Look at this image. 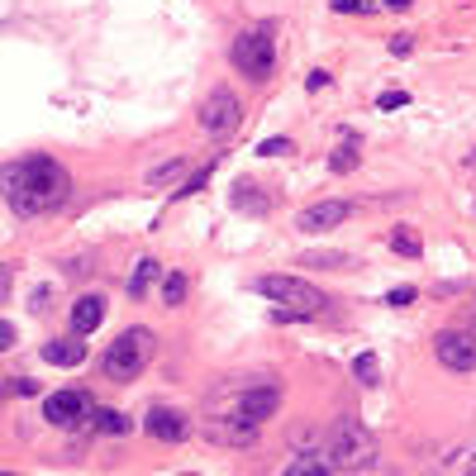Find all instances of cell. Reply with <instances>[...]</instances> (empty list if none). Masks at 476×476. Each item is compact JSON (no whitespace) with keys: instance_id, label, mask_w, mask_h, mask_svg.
I'll return each instance as SVG.
<instances>
[{"instance_id":"277c9868","label":"cell","mask_w":476,"mask_h":476,"mask_svg":"<svg viewBox=\"0 0 476 476\" xmlns=\"http://www.w3.org/2000/svg\"><path fill=\"white\" fill-rule=\"evenodd\" d=\"M233 67L243 71L248 81H267L271 71H277V39H271V29L267 24H252V29H243L233 39Z\"/></svg>"},{"instance_id":"83f0119b","label":"cell","mask_w":476,"mask_h":476,"mask_svg":"<svg viewBox=\"0 0 476 476\" xmlns=\"http://www.w3.org/2000/svg\"><path fill=\"white\" fill-rule=\"evenodd\" d=\"M305 262H315V267H347L353 258H347V252H319V258H305Z\"/></svg>"},{"instance_id":"5b68a950","label":"cell","mask_w":476,"mask_h":476,"mask_svg":"<svg viewBox=\"0 0 476 476\" xmlns=\"http://www.w3.org/2000/svg\"><path fill=\"white\" fill-rule=\"evenodd\" d=\"M328 462H334L338 471H362L376 462V443L372 433L357 424V419H338L334 433H328Z\"/></svg>"},{"instance_id":"4316f807","label":"cell","mask_w":476,"mask_h":476,"mask_svg":"<svg viewBox=\"0 0 476 476\" xmlns=\"http://www.w3.org/2000/svg\"><path fill=\"white\" fill-rule=\"evenodd\" d=\"M414 296H419L414 286H395V290H386V305H391V309H400V305H410Z\"/></svg>"},{"instance_id":"603a6c76","label":"cell","mask_w":476,"mask_h":476,"mask_svg":"<svg viewBox=\"0 0 476 476\" xmlns=\"http://www.w3.org/2000/svg\"><path fill=\"white\" fill-rule=\"evenodd\" d=\"M210 176H214V162H205L200 172H191L186 181H181V191H172V195H195V191H205V186H210Z\"/></svg>"},{"instance_id":"1f68e13d","label":"cell","mask_w":476,"mask_h":476,"mask_svg":"<svg viewBox=\"0 0 476 476\" xmlns=\"http://www.w3.org/2000/svg\"><path fill=\"white\" fill-rule=\"evenodd\" d=\"M10 343H14V324L5 319V324H0V347H10Z\"/></svg>"},{"instance_id":"3957f363","label":"cell","mask_w":476,"mask_h":476,"mask_svg":"<svg viewBox=\"0 0 476 476\" xmlns=\"http://www.w3.org/2000/svg\"><path fill=\"white\" fill-rule=\"evenodd\" d=\"M153 328H124V334L105 347V357H100V367L109 381H134L143 367H148V357H153Z\"/></svg>"},{"instance_id":"4fadbf2b","label":"cell","mask_w":476,"mask_h":476,"mask_svg":"<svg viewBox=\"0 0 476 476\" xmlns=\"http://www.w3.org/2000/svg\"><path fill=\"white\" fill-rule=\"evenodd\" d=\"M43 362H52V367H81V362H86V343L52 338V343H43Z\"/></svg>"},{"instance_id":"52a82bcc","label":"cell","mask_w":476,"mask_h":476,"mask_svg":"<svg viewBox=\"0 0 476 476\" xmlns=\"http://www.w3.org/2000/svg\"><path fill=\"white\" fill-rule=\"evenodd\" d=\"M90 414H96V400H90L86 391H58V395L43 400V419L58 424V429H77L81 419L90 424Z\"/></svg>"},{"instance_id":"d6986e66","label":"cell","mask_w":476,"mask_h":476,"mask_svg":"<svg viewBox=\"0 0 476 476\" xmlns=\"http://www.w3.org/2000/svg\"><path fill=\"white\" fill-rule=\"evenodd\" d=\"M353 376L362 381V386H376V381H381V367H376V353H357V357H353Z\"/></svg>"},{"instance_id":"8992f818","label":"cell","mask_w":476,"mask_h":476,"mask_svg":"<svg viewBox=\"0 0 476 476\" xmlns=\"http://www.w3.org/2000/svg\"><path fill=\"white\" fill-rule=\"evenodd\" d=\"M238 119H243V109H238V96H233V90H224V86L210 90L205 105H200V129L214 134V138L233 134V129H238Z\"/></svg>"},{"instance_id":"7a4b0ae2","label":"cell","mask_w":476,"mask_h":476,"mask_svg":"<svg viewBox=\"0 0 476 476\" xmlns=\"http://www.w3.org/2000/svg\"><path fill=\"white\" fill-rule=\"evenodd\" d=\"M252 290L281 305V309H277V319H286V315H300V319H309V315H319V309L328 305V300H324V296H319V290L309 286V281H300V277H286V271H271V277H258V281H252Z\"/></svg>"},{"instance_id":"9c48e42d","label":"cell","mask_w":476,"mask_h":476,"mask_svg":"<svg viewBox=\"0 0 476 476\" xmlns=\"http://www.w3.org/2000/svg\"><path fill=\"white\" fill-rule=\"evenodd\" d=\"M353 214V200H319V205H309V210H300V219H296V229L300 233H324V229H334V224H343V219Z\"/></svg>"},{"instance_id":"d4e9b609","label":"cell","mask_w":476,"mask_h":476,"mask_svg":"<svg viewBox=\"0 0 476 476\" xmlns=\"http://www.w3.org/2000/svg\"><path fill=\"white\" fill-rule=\"evenodd\" d=\"M334 10L338 14H372L376 0H334Z\"/></svg>"},{"instance_id":"cb8c5ba5","label":"cell","mask_w":476,"mask_h":476,"mask_svg":"<svg viewBox=\"0 0 476 476\" xmlns=\"http://www.w3.org/2000/svg\"><path fill=\"white\" fill-rule=\"evenodd\" d=\"M281 153H296V143L290 138H262L258 143V157H281Z\"/></svg>"},{"instance_id":"6da1fadb","label":"cell","mask_w":476,"mask_h":476,"mask_svg":"<svg viewBox=\"0 0 476 476\" xmlns=\"http://www.w3.org/2000/svg\"><path fill=\"white\" fill-rule=\"evenodd\" d=\"M71 195V176L52 157H24L5 167V205L14 214H52Z\"/></svg>"},{"instance_id":"2e32d148","label":"cell","mask_w":476,"mask_h":476,"mask_svg":"<svg viewBox=\"0 0 476 476\" xmlns=\"http://www.w3.org/2000/svg\"><path fill=\"white\" fill-rule=\"evenodd\" d=\"M357 162H362V148H357V138H353V134H347V138L338 143V148H334V157H328V167H334V172L343 176V172H353V167H357Z\"/></svg>"},{"instance_id":"4dcf8cb0","label":"cell","mask_w":476,"mask_h":476,"mask_svg":"<svg viewBox=\"0 0 476 476\" xmlns=\"http://www.w3.org/2000/svg\"><path fill=\"white\" fill-rule=\"evenodd\" d=\"M305 86H309V90H319V86H328V71H324V67H315V71H309V77H305Z\"/></svg>"},{"instance_id":"484cf974","label":"cell","mask_w":476,"mask_h":476,"mask_svg":"<svg viewBox=\"0 0 476 476\" xmlns=\"http://www.w3.org/2000/svg\"><path fill=\"white\" fill-rule=\"evenodd\" d=\"M5 391H10V395H39V381H29V376H5Z\"/></svg>"},{"instance_id":"e0dca14e","label":"cell","mask_w":476,"mask_h":476,"mask_svg":"<svg viewBox=\"0 0 476 476\" xmlns=\"http://www.w3.org/2000/svg\"><path fill=\"white\" fill-rule=\"evenodd\" d=\"M90 429H100V433H129L134 424L124 419L119 410H105V405H96V414H90Z\"/></svg>"},{"instance_id":"7c38bea8","label":"cell","mask_w":476,"mask_h":476,"mask_svg":"<svg viewBox=\"0 0 476 476\" xmlns=\"http://www.w3.org/2000/svg\"><path fill=\"white\" fill-rule=\"evenodd\" d=\"M105 324V296H77L71 305V334H96Z\"/></svg>"},{"instance_id":"ffe728a7","label":"cell","mask_w":476,"mask_h":476,"mask_svg":"<svg viewBox=\"0 0 476 476\" xmlns=\"http://www.w3.org/2000/svg\"><path fill=\"white\" fill-rule=\"evenodd\" d=\"M238 195H233V205L238 210H252V214H267V200L262 195H252V191H258V186H248V181H238V186H233Z\"/></svg>"},{"instance_id":"44dd1931","label":"cell","mask_w":476,"mask_h":476,"mask_svg":"<svg viewBox=\"0 0 476 476\" xmlns=\"http://www.w3.org/2000/svg\"><path fill=\"white\" fill-rule=\"evenodd\" d=\"M181 172H186V162L172 157V162H157V167L148 172V186H167V181H176Z\"/></svg>"},{"instance_id":"836d02e7","label":"cell","mask_w":476,"mask_h":476,"mask_svg":"<svg viewBox=\"0 0 476 476\" xmlns=\"http://www.w3.org/2000/svg\"><path fill=\"white\" fill-rule=\"evenodd\" d=\"M467 476H476V462H471V471H467Z\"/></svg>"},{"instance_id":"d6a6232c","label":"cell","mask_w":476,"mask_h":476,"mask_svg":"<svg viewBox=\"0 0 476 476\" xmlns=\"http://www.w3.org/2000/svg\"><path fill=\"white\" fill-rule=\"evenodd\" d=\"M381 5H391V10H410L414 0H381Z\"/></svg>"},{"instance_id":"7402d4cb","label":"cell","mask_w":476,"mask_h":476,"mask_svg":"<svg viewBox=\"0 0 476 476\" xmlns=\"http://www.w3.org/2000/svg\"><path fill=\"white\" fill-rule=\"evenodd\" d=\"M162 300H167V305L186 300V277H181V271H167V277H162Z\"/></svg>"},{"instance_id":"8fae6325","label":"cell","mask_w":476,"mask_h":476,"mask_svg":"<svg viewBox=\"0 0 476 476\" xmlns=\"http://www.w3.org/2000/svg\"><path fill=\"white\" fill-rule=\"evenodd\" d=\"M143 429H148V438H157V443H181L186 438V414L181 410H167V405H153L148 419H143Z\"/></svg>"},{"instance_id":"9a60e30c","label":"cell","mask_w":476,"mask_h":476,"mask_svg":"<svg viewBox=\"0 0 476 476\" xmlns=\"http://www.w3.org/2000/svg\"><path fill=\"white\" fill-rule=\"evenodd\" d=\"M153 281H157V262H153V258H138V262H134V271H129V281H124V290H129V296L138 300Z\"/></svg>"},{"instance_id":"30bf717a","label":"cell","mask_w":476,"mask_h":476,"mask_svg":"<svg viewBox=\"0 0 476 476\" xmlns=\"http://www.w3.org/2000/svg\"><path fill=\"white\" fill-rule=\"evenodd\" d=\"M277 405H281V391H277V386H258V391H248L243 400H238L233 419H243V424H252V429H258L262 419H271V414H277Z\"/></svg>"},{"instance_id":"f1b7e54d","label":"cell","mask_w":476,"mask_h":476,"mask_svg":"<svg viewBox=\"0 0 476 476\" xmlns=\"http://www.w3.org/2000/svg\"><path fill=\"white\" fill-rule=\"evenodd\" d=\"M376 105H381V109H400V105H410V96H405V90H386Z\"/></svg>"},{"instance_id":"e575fe53","label":"cell","mask_w":476,"mask_h":476,"mask_svg":"<svg viewBox=\"0 0 476 476\" xmlns=\"http://www.w3.org/2000/svg\"><path fill=\"white\" fill-rule=\"evenodd\" d=\"M186 476H195V471H186Z\"/></svg>"},{"instance_id":"5bb4252c","label":"cell","mask_w":476,"mask_h":476,"mask_svg":"<svg viewBox=\"0 0 476 476\" xmlns=\"http://www.w3.org/2000/svg\"><path fill=\"white\" fill-rule=\"evenodd\" d=\"M328 471H334V462H328L324 452H300L296 462H286L281 476H328Z\"/></svg>"},{"instance_id":"f546056e","label":"cell","mask_w":476,"mask_h":476,"mask_svg":"<svg viewBox=\"0 0 476 476\" xmlns=\"http://www.w3.org/2000/svg\"><path fill=\"white\" fill-rule=\"evenodd\" d=\"M410 48H414V39H410V33H395V39H391V52H395V58H405Z\"/></svg>"},{"instance_id":"ac0fdd59","label":"cell","mask_w":476,"mask_h":476,"mask_svg":"<svg viewBox=\"0 0 476 476\" xmlns=\"http://www.w3.org/2000/svg\"><path fill=\"white\" fill-rule=\"evenodd\" d=\"M391 248L400 252V258H419V252H424V238H419L410 224H400V229L391 233Z\"/></svg>"},{"instance_id":"ba28073f","label":"cell","mask_w":476,"mask_h":476,"mask_svg":"<svg viewBox=\"0 0 476 476\" xmlns=\"http://www.w3.org/2000/svg\"><path fill=\"white\" fill-rule=\"evenodd\" d=\"M433 353H438V362H443L448 372H476V338L471 334L448 328V334L433 338Z\"/></svg>"}]
</instances>
